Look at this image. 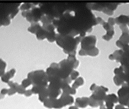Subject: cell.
Returning a JSON list of instances; mask_svg holds the SVG:
<instances>
[{"mask_svg":"<svg viewBox=\"0 0 129 109\" xmlns=\"http://www.w3.org/2000/svg\"><path fill=\"white\" fill-rule=\"evenodd\" d=\"M42 27L45 30H46L47 31L49 32V31H54L55 29V27L52 24H49V25H43Z\"/></svg>","mask_w":129,"mask_h":109,"instance_id":"cell-33","label":"cell"},{"mask_svg":"<svg viewBox=\"0 0 129 109\" xmlns=\"http://www.w3.org/2000/svg\"><path fill=\"white\" fill-rule=\"evenodd\" d=\"M116 24L120 25H127L129 22V16L125 15H120L115 19Z\"/></svg>","mask_w":129,"mask_h":109,"instance_id":"cell-11","label":"cell"},{"mask_svg":"<svg viewBox=\"0 0 129 109\" xmlns=\"http://www.w3.org/2000/svg\"><path fill=\"white\" fill-rule=\"evenodd\" d=\"M97 86L95 83H93L92 85L90 86V90L92 91H93L95 89V88H96V86Z\"/></svg>","mask_w":129,"mask_h":109,"instance_id":"cell-53","label":"cell"},{"mask_svg":"<svg viewBox=\"0 0 129 109\" xmlns=\"http://www.w3.org/2000/svg\"><path fill=\"white\" fill-rule=\"evenodd\" d=\"M31 11L32 15H33L34 23H38L39 21L41 20V19L42 18V17L44 15V13L41 11V9L40 8H38V7H34V8H33Z\"/></svg>","mask_w":129,"mask_h":109,"instance_id":"cell-8","label":"cell"},{"mask_svg":"<svg viewBox=\"0 0 129 109\" xmlns=\"http://www.w3.org/2000/svg\"><path fill=\"white\" fill-rule=\"evenodd\" d=\"M84 80L83 78L81 77H79L78 79L75 80V82L73 83L71 87H72L73 88L76 89L77 88H78L79 86H82V85H84Z\"/></svg>","mask_w":129,"mask_h":109,"instance_id":"cell-18","label":"cell"},{"mask_svg":"<svg viewBox=\"0 0 129 109\" xmlns=\"http://www.w3.org/2000/svg\"><path fill=\"white\" fill-rule=\"evenodd\" d=\"M8 72H9V75H10L11 78V79H12V78H13L14 77V75L15 74V72H16V71H15V69H11L10 71H8Z\"/></svg>","mask_w":129,"mask_h":109,"instance_id":"cell-47","label":"cell"},{"mask_svg":"<svg viewBox=\"0 0 129 109\" xmlns=\"http://www.w3.org/2000/svg\"><path fill=\"white\" fill-rule=\"evenodd\" d=\"M27 78L31 82L32 85H39L44 81L47 82V75L43 70H37L28 74Z\"/></svg>","mask_w":129,"mask_h":109,"instance_id":"cell-6","label":"cell"},{"mask_svg":"<svg viewBox=\"0 0 129 109\" xmlns=\"http://www.w3.org/2000/svg\"><path fill=\"white\" fill-rule=\"evenodd\" d=\"M106 109H113V108H106Z\"/></svg>","mask_w":129,"mask_h":109,"instance_id":"cell-61","label":"cell"},{"mask_svg":"<svg viewBox=\"0 0 129 109\" xmlns=\"http://www.w3.org/2000/svg\"><path fill=\"white\" fill-rule=\"evenodd\" d=\"M113 81H114V84L116 86H122L123 83H124L125 82L122 80L119 76L117 75H115L113 78Z\"/></svg>","mask_w":129,"mask_h":109,"instance_id":"cell-27","label":"cell"},{"mask_svg":"<svg viewBox=\"0 0 129 109\" xmlns=\"http://www.w3.org/2000/svg\"><path fill=\"white\" fill-rule=\"evenodd\" d=\"M20 6L19 3H0V26H3L5 19Z\"/></svg>","mask_w":129,"mask_h":109,"instance_id":"cell-4","label":"cell"},{"mask_svg":"<svg viewBox=\"0 0 129 109\" xmlns=\"http://www.w3.org/2000/svg\"><path fill=\"white\" fill-rule=\"evenodd\" d=\"M61 89L63 90V93H64L66 94L74 95L76 93V89L73 88L69 85H67Z\"/></svg>","mask_w":129,"mask_h":109,"instance_id":"cell-15","label":"cell"},{"mask_svg":"<svg viewBox=\"0 0 129 109\" xmlns=\"http://www.w3.org/2000/svg\"><path fill=\"white\" fill-rule=\"evenodd\" d=\"M71 12H74V29L78 34L82 32L90 33L93 26L97 25L96 17L88 8L87 4L82 3L78 9Z\"/></svg>","mask_w":129,"mask_h":109,"instance_id":"cell-1","label":"cell"},{"mask_svg":"<svg viewBox=\"0 0 129 109\" xmlns=\"http://www.w3.org/2000/svg\"><path fill=\"white\" fill-rule=\"evenodd\" d=\"M19 9L18 8V9H15V10L14 11H13V12L11 13V14L10 15V17L11 19H13L15 17V16H16L17 15V14L19 13Z\"/></svg>","mask_w":129,"mask_h":109,"instance_id":"cell-44","label":"cell"},{"mask_svg":"<svg viewBox=\"0 0 129 109\" xmlns=\"http://www.w3.org/2000/svg\"><path fill=\"white\" fill-rule=\"evenodd\" d=\"M4 97H5V95H3V94H1V93H0V100H1V99H3Z\"/></svg>","mask_w":129,"mask_h":109,"instance_id":"cell-60","label":"cell"},{"mask_svg":"<svg viewBox=\"0 0 129 109\" xmlns=\"http://www.w3.org/2000/svg\"><path fill=\"white\" fill-rule=\"evenodd\" d=\"M50 67L52 68H54V69H57V68H59V64L57 63H52L51 65H50Z\"/></svg>","mask_w":129,"mask_h":109,"instance_id":"cell-49","label":"cell"},{"mask_svg":"<svg viewBox=\"0 0 129 109\" xmlns=\"http://www.w3.org/2000/svg\"><path fill=\"white\" fill-rule=\"evenodd\" d=\"M47 86H48V82H46V81H44L42 83H41L40 84L33 85L31 90L33 94H39L43 89L46 88Z\"/></svg>","mask_w":129,"mask_h":109,"instance_id":"cell-10","label":"cell"},{"mask_svg":"<svg viewBox=\"0 0 129 109\" xmlns=\"http://www.w3.org/2000/svg\"><path fill=\"white\" fill-rule=\"evenodd\" d=\"M68 109H79V108L77 107L76 106H70Z\"/></svg>","mask_w":129,"mask_h":109,"instance_id":"cell-58","label":"cell"},{"mask_svg":"<svg viewBox=\"0 0 129 109\" xmlns=\"http://www.w3.org/2000/svg\"><path fill=\"white\" fill-rule=\"evenodd\" d=\"M44 106L45 107L47 108H53V102H52V99L48 97L46 100L43 102Z\"/></svg>","mask_w":129,"mask_h":109,"instance_id":"cell-26","label":"cell"},{"mask_svg":"<svg viewBox=\"0 0 129 109\" xmlns=\"http://www.w3.org/2000/svg\"><path fill=\"white\" fill-rule=\"evenodd\" d=\"M108 58H109V59L110 60H111V61H113V60H114V56H113V54H110V55H109Z\"/></svg>","mask_w":129,"mask_h":109,"instance_id":"cell-56","label":"cell"},{"mask_svg":"<svg viewBox=\"0 0 129 109\" xmlns=\"http://www.w3.org/2000/svg\"><path fill=\"white\" fill-rule=\"evenodd\" d=\"M119 28L122 31V33H129V29L127 25H120Z\"/></svg>","mask_w":129,"mask_h":109,"instance_id":"cell-35","label":"cell"},{"mask_svg":"<svg viewBox=\"0 0 129 109\" xmlns=\"http://www.w3.org/2000/svg\"><path fill=\"white\" fill-rule=\"evenodd\" d=\"M8 90L9 89H7V88H3L1 90V92L0 93L3 95H6V94H8Z\"/></svg>","mask_w":129,"mask_h":109,"instance_id":"cell-51","label":"cell"},{"mask_svg":"<svg viewBox=\"0 0 129 109\" xmlns=\"http://www.w3.org/2000/svg\"><path fill=\"white\" fill-rule=\"evenodd\" d=\"M115 109H129V108H125L124 106L121 105H117L115 107Z\"/></svg>","mask_w":129,"mask_h":109,"instance_id":"cell-54","label":"cell"},{"mask_svg":"<svg viewBox=\"0 0 129 109\" xmlns=\"http://www.w3.org/2000/svg\"><path fill=\"white\" fill-rule=\"evenodd\" d=\"M122 72H124V71H123V68L122 67V66H120L119 68H116V69H114V73L116 75H119L121 73H122Z\"/></svg>","mask_w":129,"mask_h":109,"instance_id":"cell-36","label":"cell"},{"mask_svg":"<svg viewBox=\"0 0 129 109\" xmlns=\"http://www.w3.org/2000/svg\"><path fill=\"white\" fill-rule=\"evenodd\" d=\"M86 51V50H85ZM99 54V49L97 47H95L94 48H92V49L87 50L86 55H87L90 56V57H96Z\"/></svg>","mask_w":129,"mask_h":109,"instance_id":"cell-21","label":"cell"},{"mask_svg":"<svg viewBox=\"0 0 129 109\" xmlns=\"http://www.w3.org/2000/svg\"><path fill=\"white\" fill-rule=\"evenodd\" d=\"M55 41L57 44L63 48L64 53L68 55H70L72 51H76L78 45L75 37L60 34H57L56 36Z\"/></svg>","mask_w":129,"mask_h":109,"instance_id":"cell-3","label":"cell"},{"mask_svg":"<svg viewBox=\"0 0 129 109\" xmlns=\"http://www.w3.org/2000/svg\"><path fill=\"white\" fill-rule=\"evenodd\" d=\"M104 101L106 102H113L114 104H116L117 102H118V97L116 96L115 94H110L106 95V97Z\"/></svg>","mask_w":129,"mask_h":109,"instance_id":"cell-17","label":"cell"},{"mask_svg":"<svg viewBox=\"0 0 129 109\" xmlns=\"http://www.w3.org/2000/svg\"><path fill=\"white\" fill-rule=\"evenodd\" d=\"M58 34L64 36L75 37L79 35L75 31L73 23V15L72 12L67 11L58 19V25L57 28Z\"/></svg>","mask_w":129,"mask_h":109,"instance_id":"cell-2","label":"cell"},{"mask_svg":"<svg viewBox=\"0 0 129 109\" xmlns=\"http://www.w3.org/2000/svg\"><path fill=\"white\" fill-rule=\"evenodd\" d=\"M122 50L124 51H127V50H129V44H124L122 48Z\"/></svg>","mask_w":129,"mask_h":109,"instance_id":"cell-52","label":"cell"},{"mask_svg":"<svg viewBox=\"0 0 129 109\" xmlns=\"http://www.w3.org/2000/svg\"><path fill=\"white\" fill-rule=\"evenodd\" d=\"M79 55L80 56H82V57H83V56H86V51L81 48V49L79 51Z\"/></svg>","mask_w":129,"mask_h":109,"instance_id":"cell-50","label":"cell"},{"mask_svg":"<svg viewBox=\"0 0 129 109\" xmlns=\"http://www.w3.org/2000/svg\"><path fill=\"white\" fill-rule=\"evenodd\" d=\"M12 88H14L17 93L20 94H24L25 91H26V88H25L22 85H19L17 83H14V86Z\"/></svg>","mask_w":129,"mask_h":109,"instance_id":"cell-19","label":"cell"},{"mask_svg":"<svg viewBox=\"0 0 129 109\" xmlns=\"http://www.w3.org/2000/svg\"><path fill=\"white\" fill-rule=\"evenodd\" d=\"M49 90V89H48ZM61 94V90L50 91L49 90V97L52 99H57L58 96Z\"/></svg>","mask_w":129,"mask_h":109,"instance_id":"cell-25","label":"cell"},{"mask_svg":"<svg viewBox=\"0 0 129 109\" xmlns=\"http://www.w3.org/2000/svg\"><path fill=\"white\" fill-rule=\"evenodd\" d=\"M56 36H57V34L55 32V31H49L47 33V40L50 42H53L55 41L56 39Z\"/></svg>","mask_w":129,"mask_h":109,"instance_id":"cell-22","label":"cell"},{"mask_svg":"<svg viewBox=\"0 0 129 109\" xmlns=\"http://www.w3.org/2000/svg\"><path fill=\"white\" fill-rule=\"evenodd\" d=\"M79 72H78V71L73 70V71H72V72L71 73V74H70V77L72 80H75L76 79H78V78L79 77Z\"/></svg>","mask_w":129,"mask_h":109,"instance_id":"cell-30","label":"cell"},{"mask_svg":"<svg viewBox=\"0 0 129 109\" xmlns=\"http://www.w3.org/2000/svg\"><path fill=\"white\" fill-rule=\"evenodd\" d=\"M96 23H97V25L98 24H100V25H103V23H104L105 22V21L103 20L102 18L100 17H96Z\"/></svg>","mask_w":129,"mask_h":109,"instance_id":"cell-45","label":"cell"},{"mask_svg":"<svg viewBox=\"0 0 129 109\" xmlns=\"http://www.w3.org/2000/svg\"><path fill=\"white\" fill-rule=\"evenodd\" d=\"M6 63L4 60H3L2 59L0 58V69L5 70V71L6 68Z\"/></svg>","mask_w":129,"mask_h":109,"instance_id":"cell-38","label":"cell"},{"mask_svg":"<svg viewBox=\"0 0 129 109\" xmlns=\"http://www.w3.org/2000/svg\"><path fill=\"white\" fill-rule=\"evenodd\" d=\"M106 106H105V104L103 105H102L100 106V109H106Z\"/></svg>","mask_w":129,"mask_h":109,"instance_id":"cell-59","label":"cell"},{"mask_svg":"<svg viewBox=\"0 0 129 109\" xmlns=\"http://www.w3.org/2000/svg\"><path fill=\"white\" fill-rule=\"evenodd\" d=\"M114 34L115 32L114 27H112L109 31H106V34L103 35V36H102V38H103V39L106 40V41H109V40H110L112 38H113Z\"/></svg>","mask_w":129,"mask_h":109,"instance_id":"cell-16","label":"cell"},{"mask_svg":"<svg viewBox=\"0 0 129 109\" xmlns=\"http://www.w3.org/2000/svg\"><path fill=\"white\" fill-rule=\"evenodd\" d=\"M67 59L68 60L70 63H71L72 64H73V66L78 61V60H77V58H76V56H75V55H68V58H67Z\"/></svg>","mask_w":129,"mask_h":109,"instance_id":"cell-34","label":"cell"},{"mask_svg":"<svg viewBox=\"0 0 129 109\" xmlns=\"http://www.w3.org/2000/svg\"><path fill=\"white\" fill-rule=\"evenodd\" d=\"M37 3H25L20 6V10L24 11H28L30 10V8H34L35 6L37 5Z\"/></svg>","mask_w":129,"mask_h":109,"instance_id":"cell-20","label":"cell"},{"mask_svg":"<svg viewBox=\"0 0 129 109\" xmlns=\"http://www.w3.org/2000/svg\"><path fill=\"white\" fill-rule=\"evenodd\" d=\"M11 79V78L10 75H9V74L8 72H5V74L3 75V76L1 77V81H2L3 82H4V83H8V82L10 81Z\"/></svg>","mask_w":129,"mask_h":109,"instance_id":"cell-28","label":"cell"},{"mask_svg":"<svg viewBox=\"0 0 129 109\" xmlns=\"http://www.w3.org/2000/svg\"><path fill=\"white\" fill-rule=\"evenodd\" d=\"M16 93H17V91L14 88H10L9 89V90H8V94L9 95V96H12V95L15 94Z\"/></svg>","mask_w":129,"mask_h":109,"instance_id":"cell-42","label":"cell"},{"mask_svg":"<svg viewBox=\"0 0 129 109\" xmlns=\"http://www.w3.org/2000/svg\"><path fill=\"white\" fill-rule=\"evenodd\" d=\"M108 23L111 26H114V25L116 24V22H115V19L113 17H109L108 20Z\"/></svg>","mask_w":129,"mask_h":109,"instance_id":"cell-39","label":"cell"},{"mask_svg":"<svg viewBox=\"0 0 129 109\" xmlns=\"http://www.w3.org/2000/svg\"><path fill=\"white\" fill-rule=\"evenodd\" d=\"M26 19L28 22H30L31 23H34V20H33V15H32L31 11V10L27 11V12H26Z\"/></svg>","mask_w":129,"mask_h":109,"instance_id":"cell-29","label":"cell"},{"mask_svg":"<svg viewBox=\"0 0 129 109\" xmlns=\"http://www.w3.org/2000/svg\"><path fill=\"white\" fill-rule=\"evenodd\" d=\"M42 28V26H41L40 23H31V26L30 27L28 28V31L32 34H35L37 33V31H38L40 29H41Z\"/></svg>","mask_w":129,"mask_h":109,"instance_id":"cell-13","label":"cell"},{"mask_svg":"<svg viewBox=\"0 0 129 109\" xmlns=\"http://www.w3.org/2000/svg\"><path fill=\"white\" fill-rule=\"evenodd\" d=\"M49 97V90L47 88L43 89L39 94V100L41 102H44L45 100Z\"/></svg>","mask_w":129,"mask_h":109,"instance_id":"cell-14","label":"cell"},{"mask_svg":"<svg viewBox=\"0 0 129 109\" xmlns=\"http://www.w3.org/2000/svg\"><path fill=\"white\" fill-rule=\"evenodd\" d=\"M123 53H124V51H123L122 49H120V50H116L114 52H113V53H112L113 55V56H114V60H116L117 63H119L120 57H121V56L122 55Z\"/></svg>","mask_w":129,"mask_h":109,"instance_id":"cell-23","label":"cell"},{"mask_svg":"<svg viewBox=\"0 0 129 109\" xmlns=\"http://www.w3.org/2000/svg\"><path fill=\"white\" fill-rule=\"evenodd\" d=\"M14 82H13L12 81L10 80L8 83V86H9L10 88H12V87H13V86H14Z\"/></svg>","mask_w":129,"mask_h":109,"instance_id":"cell-55","label":"cell"},{"mask_svg":"<svg viewBox=\"0 0 129 109\" xmlns=\"http://www.w3.org/2000/svg\"><path fill=\"white\" fill-rule=\"evenodd\" d=\"M89 97H78L76 99L75 106H76L78 108H85L89 105Z\"/></svg>","mask_w":129,"mask_h":109,"instance_id":"cell-9","label":"cell"},{"mask_svg":"<svg viewBox=\"0 0 129 109\" xmlns=\"http://www.w3.org/2000/svg\"><path fill=\"white\" fill-rule=\"evenodd\" d=\"M119 40L125 44H129V33H122Z\"/></svg>","mask_w":129,"mask_h":109,"instance_id":"cell-24","label":"cell"},{"mask_svg":"<svg viewBox=\"0 0 129 109\" xmlns=\"http://www.w3.org/2000/svg\"><path fill=\"white\" fill-rule=\"evenodd\" d=\"M11 21V19L10 16L8 17H7L6 19H5V21H4L3 26H8V25H10Z\"/></svg>","mask_w":129,"mask_h":109,"instance_id":"cell-41","label":"cell"},{"mask_svg":"<svg viewBox=\"0 0 129 109\" xmlns=\"http://www.w3.org/2000/svg\"><path fill=\"white\" fill-rule=\"evenodd\" d=\"M102 12H103L104 14H105L109 15V16H111V15H113V14H114V11L110 10V9H108V8H107L106 7L104 9H103V11H102Z\"/></svg>","mask_w":129,"mask_h":109,"instance_id":"cell-37","label":"cell"},{"mask_svg":"<svg viewBox=\"0 0 129 109\" xmlns=\"http://www.w3.org/2000/svg\"><path fill=\"white\" fill-rule=\"evenodd\" d=\"M96 43V37L95 36H85L81 40V48L84 50H89L94 48Z\"/></svg>","mask_w":129,"mask_h":109,"instance_id":"cell-7","label":"cell"},{"mask_svg":"<svg viewBox=\"0 0 129 109\" xmlns=\"http://www.w3.org/2000/svg\"><path fill=\"white\" fill-rule=\"evenodd\" d=\"M116 46H117V47H119V48L122 49V47H123V46H124V43L122 42L121 41H120V40H117V41H116Z\"/></svg>","mask_w":129,"mask_h":109,"instance_id":"cell-46","label":"cell"},{"mask_svg":"<svg viewBox=\"0 0 129 109\" xmlns=\"http://www.w3.org/2000/svg\"><path fill=\"white\" fill-rule=\"evenodd\" d=\"M48 31H47L46 30H45L43 27L41 28L40 29L37 31V33H36V38L40 40H43L46 39L47 37V35Z\"/></svg>","mask_w":129,"mask_h":109,"instance_id":"cell-12","label":"cell"},{"mask_svg":"<svg viewBox=\"0 0 129 109\" xmlns=\"http://www.w3.org/2000/svg\"><path fill=\"white\" fill-rule=\"evenodd\" d=\"M52 102L53 108L61 109L65 106L73 104L74 98L71 95L62 93L59 99H52Z\"/></svg>","mask_w":129,"mask_h":109,"instance_id":"cell-5","label":"cell"},{"mask_svg":"<svg viewBox=\"0 0 129 109\" xmlns=\"http://www.w3.org/2000/svg\"><path fill=\"white\" fill-rule=\"evenodd\" d=\"M32 94H33V93H32L31 89H27V90L26 89V91H25L24 93V95L26 97H30V96H31Z\"/></svg>","mask_w":129,"mask_h":109,"instance_id":"cell-48","label":"cell"},{"mask_svg":"<svg viewBox=\"0 0 129 109\" xmlns=\"http://www.w3.org/2000/svg\"><path fill=\"white\" fill-rule=\"evenodd\" d=\"M26 12H27V11H24L22 12V15L23 17H26Z\"/></svg>","mask_w":129,"mask_h":109,"instance_id":"cell-57","label":"cell"},{"mask_svg":"<svg viewBox=\"0 0 129 109\" xmlns=\"http://www.w3.org/2000/svg\"><path fill=\"white\" fill-rule=\"evenodd\" d=\"M105 106H106V108H113V107H114V104L113 102H106Z\"/></svg>","mask_w":129,"mask_h":109,"instance_id":"cell-43","label":"cell"},{"mask_svg":"<svg viewBox=\"0 0 129 109\" xmlns=\"http://www.w3.org/2000/svg\"><path fill=\"white\" fill-rule=\"evenodd\" d=\"M89 105L90 106L92 107H97L99 106V101H96V100H94L91 97H89Z\"/></svg>","mask_w":129,"mask_h":109,"instance_id":"cell-32","label":"cell"},{"mask_svg":"<svg viewBox=\"0 0 129 109\" xmlns=\"http://www.w3.org/2000/svg\"><path fill=\"white\" fill-rule=\"evenodd\" d=\"M103 28H104L105 30L106 31H109V30H110V29L112 27H114V26H110V25H109L108 23L107 22H105V23H103Z\"/></svg>","mask_w":129,"mask_h":109,"instance_id":"cell-40","label":"cell"},{"mask_svg":"<svg viewBox=\"0 0 129 109\" xmlns=\"http://www.w3.org/2000/svg\"><path fill=\"white\" fill-rule=\"evenodd\" d=\"M21 85H22L25 88H26L27 87L30 86L31 85H32V83L30 80L28 79V78H26V79L23 80L22 81V83H21Z\"/></svg>","mask_w":129,"mask_h":109,"instance_id":"cell-31","label":"cell"},{"mask_svg":"<svg viewBox=\"0 0 129 109\" xmlns=\"http://www.w3.org/2000/svg\"><path fill=\"white\" fill-rule=\"evenodd\" d=\"M127 25H128V26H129V22H128V24H127Z\"/></svg>","mask_w":129,"mask_h":109,"instance_id":"cell-62","label":"cell"}]
</instances>
